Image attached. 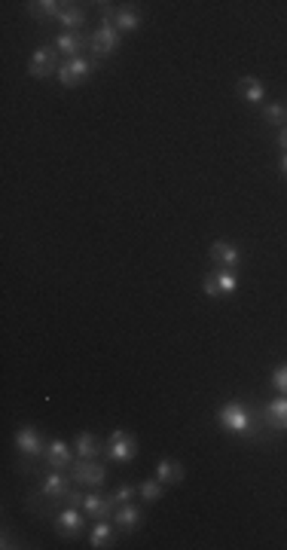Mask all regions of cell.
I'll return each instance as SVG.
<instances>
[{"label":"cell","mask_w":287,"mask_h":550,"mask_svg":"<svg viewBox=\"0 0 287 550\" xmlns=\"http://www.w3.org/2000/svg\"><path fill=\"white\" fill-rule=\"evenodd\" d=\"M217 422L227 428V431H232V434H254V416H251V410L244 404H239V401H229V404H223L220 406V416H217Z\"/></svg>","instance_id":"1"},{"label":"cell","mask_w":287,"mask_h":550,"mask_svg":"<svg viewBox=\"0 0 287 550\" xmlns=\"http://www.w3.org/2000/svg\"><path fill=\"white\" fill-rule=\"evenodd\" d=\"M95 68H98V65H95L92 58H86V55L67 58L65 65L58 68V83H61V86H67V89H74V86L83 83L89 74H95Z\"/></svg>","instance_id":"2"},{"label":"cell","mask_w":287,"mask_h":550,"mask_svg":"<svg viewBox=\"0 0 287 550\" xmlns=\"http://www.w3.org/2000/svg\"><path fill=\"white\" fill-rule=\"evenodd\" d=\"M61 53L55 46H40L34 55H31L28 61V74L31 77H37V80H46V77H53L58 74V68H61Z\"/></svg>","instance_id":"3"},{"label":"cell","mask_w":287,"mask_h":550,"mask_svg":"<svg viewBox=\"0 0 287 550\" xmlns=\"http://www.w3.org/2000/svg\"><path fill=\"white\" fill-rule=\"evenodd\" d=\"M67 477L74 483H86V486H101L104 483V477H107V468L95 462V458H80V462H74L67 468Z\"/></svg>","instance_id":"4"},{"label":"cell","mask_w":287,"mask_h":550,"mask_svg":"<svg viewBox=\"0 0 287 550\" xmlns=\"http://www.w3.org/2000/svg\"><path fill=\"white\" fill-rule=\"evenodd\" d=\"M46 446L49 443L43 441V434H40L34 425H25L16 431V450L25 458H46Z\"/></svg>","instance_id":"5"},{"label":"cell","mask_w":287,"mask_h":550,"mask_svg":"<svg viewBox=\"0 0 287 550\" xmlns=\"http://www.w3.org/2000/svg\"><path fill=\"white\" fill-rule=\"evenodd\" d=\"M107 455L114 458V462H131V458L138 455V441H135V434L117 428V431L107 437Z\"/></svg>","instance_id":"6"},{"label":"cell","mask_w":287,"mask_h":550,"mask_svg":"<svg viewBox=\"0 0 287 550\" xmlns=\"http://www.w3.org/2000/svg\"><path fill=\"white\" fill-rule=\"evenodd\" d=\"M117 46H119V31H117V25H114V18H104L98 31H92L89 49H92L95 55H110Z\"/></svg>","instance_id":"7"},{"label":"cell","mask_w":287,"mask_h":550,"mask_svg":"<svg viewBox=\"0 0 287 550\" xmlns=\"http://www.w3.org/2000/svg\"><path fill=\"white\" fill-rule=\"evenodd\" d=\"M208 254H211V260L217 263L220 269H239L242 266V251H239V244H232V242L217 239L208 248Z\"/></svg>","instance_id":"8"},{"label":"cell","mask_w":287,"mask_h":550,"mask_svg":"<svg viewBox=\"0 0 287 550\" xmlns=\"http://www.w3.org/2000/svg\"><path fill=\"white\" fill-rule=\"evenodd\" d=\"M114 507H117L114 498L101 495V492H86V498H83V511L95 519H110L114 517Z\"/></svg>","instance_id":"9"},{"label":"cell","mask_w":287,"mask_h":550,"mask_svg":"<svg viewBox=\"0 0 287 550\" xmlns=\"http://www.w3.org/2000/svg\"><path fill=\"white\" fill-rule=\"evenodd\" d=\"M46 465L53 471H65V468L74 465V450L65 443V441H49L46 446Z\"/></svg>","instance_id":"10"},{"label":"cell","mask_w":287,"mask_h":550,"mask_svg":"<svg viewBox=\"0 0 287 550\" xmlns=\"http://www.w3.org/2000/svg\"><path fill=\"white\" fill-rule=\"evenodd\" d=\"M83 523H86V519H83V514H80V511H77L74 505H67L65 511L58 514V519H55L58 532L65 535V538H77L80 532H83Z\"/></svg>","instance_id":"11"},{"label":"cell","mask_w":287,"mask_h":550,"mask_svg":"<svg viewBox=\"0 0 287 550\" xmlns=\"http://www.w3.org/2000/svg\"><path fill=\"white\" fill-rule=\"evenodd\" d=\"M114 523H117V529H126V532H131V529L144 526V511H141L138 505L126 502V505H119V507H117V514H114Z\"/></svg>","instance_id":"12"},{"label":"cell","mask_w":287,"mask_h":550,"mask_svg":"<svg viewBox=\"0 0 287 550\" xmlns=\"http://www.w3.org/2000/svg\"><path fill=\"white\" fill-rule=\"evenodd\" d=\"M263 416H266V425H269V428L284 431V428H287V394H281V397H275V401L266 404Z\"/></svg>","instance_id":"13"},{"label":"cell","mask_w":287,"mask_h":550,"mask_svg":"<svg viewBox=\"0 0 287 550\" xmlns=\"http://www.w3.org/2000/svg\"><path fill=\"white\" fill-rule=\"evenodd\" d=\"M74 450H77L80 458H98L101 453H107V446L101 443L92 431H80V434H77V441H74Z\"/></svg>","instance_id":"14"},{"label":"cell","mask_w":287,"mask_h":550,"mask_svg":"<svg viewBox=\"0 0 287 550\" xmlns=\"http://www.w3.org/2000/svg\"><path fill=\"white\" fill-rule=\"evenodd\" d=\"M67 492H70V486H67V477L61 471H53L49 477H43V483H40V495H46V498H65Z\"/></svg>","instance_id":"15"},{"label":"cell","mask_w":287,"mask_h":550,"mask_svg":"<svg viewBox=\"0 0 287 550\" xmlns=\"http://www.w3.org/2000/svg\"><path fill=\"white\" fill-rule=\"evenodd\" d=\"M86 46H89V37H83V34H61L55 40V49L61 55H67V58H77Z\"/></svg>","instance_id":"16"},{"label":"cell","mask_w":287,"mask_h":550,"mask_svg":"<svg viewBox=\"0 0 287 550\" xmlns=\"http://www.w3.org/2000/svg\"><path fill=\"white\" fill-rule=\"evenodd\" d=\"M156 480L159 483H180L183 480V465L180 462H174V458H159V465H156Z\"/></svg>","instance_id":"17"},{"label":"cell","mask_w":287,"mask_h":550,"mask_svg":"<svg viewBox=\"0 0 287 550\" xmlns=\"http://www.w3.org/2000/svg\"><path fill=\"white\" fill-rule=\"evenodd\" d=\"M114 529H117V523L114 519H98L95 526H92V535H89V544L95 547V550H101V547H107L110 544V538H114Z\"/></svg>","instance_id":"18"},{"label":"cell","mask_w":287,"mask_h":550,"mask_svg":"<svg viewBox=\"0 0 287 550\" xmlns=\"http://www.w3.org/2000/svg\"><path fill=\"white\" fill-rule=\"evenodd\" d=\"M239 86H242V95H244L248 104H260V101L266 98V86H263V80H257V77H242Z\"/></svg>","instance_id":"19"},{"label":"cell","mask_w":287,"mask_h":550,"mask_svg":"<svg viewBox=\"0 0 287 550\" xmlns=\"http://www.w3.org/2000/svg\"><path fill=\"white\" fill-rule=\"evenodd\" d=\"M58 22L65 25V31H67V34H77V31L83 28V22H86V13H83V9H80V6H74V4H70V6H65V9H61Z\"/></svg>","instance_id":"20"},{"label":"cell","mask_w":287,"mask_h":550,"mask_svg":"<svg viewBox=\"0 0 287 550\" xmlns=\"http://www.w3.org/2000/svg\"><path fill=\"white\" fill-rule=\"evenodd\" d=\"M65 4H55V0H31L28 4V13L37 16V18H58Z\"/></svg>","instance_id":"21"},{"label":"cell","mask_w":287,"mask_h":550,"mask_svg":"<svg viewBox=\"0 0 287 550\" xmlns=\"http://www.w3.org/2000/svg\"><path fill=\"white\" fill-rule=\"evenodd\" d=\"M114 25H117V31H138L141 28V13H135L131 6H119L117 16H114Z\"/></svg>","instance_id":"22"},{"label":"cell","mask_w":287,"mask_h":550,"mask_svg":"<svg viewBox=\"0 0 287 550\" xmlns=\"http://www.w3.org/2000/svg\"><path fill=\"white\" fill-rule=\"evenodd\" d=\"M263 119L284 129L287 126V101H269V104H263Z\"/></svg>","instance_id":"23"},{"label":"cell","mask_w":287,"mask_h":550,"mask_svg":"<svg viewBox=\"0 0 287 550\" xmlns=\"http://www.w3.org/2000/svg\"><path fill=\"white\" fill-rule=\"evenodd\" d=\"M214 275H217V288H220V297H229V293H235V291H239V275H235V269H217Z\"/></svg>","instance_id":"24"},{"label":"cell","mask_w":287,"mask_h":550,"mask_svg":"<svg viewBox=\"0 0 287 550\" xmlns=\"http://www.w3.org/2000/svg\"><path fill=\"white\" fill-rule=\"evenodd\" d=\"M138 495L144 498V502H159V498L166 495V483H159V480H141L138 483Z\"/></svg>","instance_id":"25"},{"label":"cell","mask_w":287,"mask_h":550,"mask_svg":"<svg viewBox=\"0 0 287 550\" xmlns=\"http://www.w3.org/2000/svg\"><path fill=\"white\" fill-rule=\"evenodd\" d=\"M138 492V486H131V483H119L114 492H110V498H114V505H126V502H131V495Z\"/></svg>","instance_id":"26"},{"label":"cell","mask_w":287,"mask_h":550,"mask_svg":"<svg viewBox=\"0 0 287 550\" xmlns=\"http://www.w3.org/2000/svg\"><path fill=\"white\" fill-rule=\"evenodd\" d=\"M272 385H275V389H278L281 394H287V364H281L278 370L272 373Z\"/></svg>","instance_id":"27"},{"label":"cell","mask_w":287,"mask_h":550,"mask_svg":"<svg viewBox=\"0 0 287 550\" xmlns=\"http://www.w3.org/2000/svg\"><path fill=\"white\" fill-rule=\"evenodd\" d=\"M202 291L208 293V297H220V288H217V275H205V281H202Z\"/></svg>","instance_id":"28"},{"label":"cell","mask_w":287,"mask_h":550,"mask_svg":"<svg viewBox=\"0 0 287 550\" xmlns=\"http://www.w3.org/2000/svg\"><path fill=\"white\" fill-rule=\"evenodd\" d=\"M65 498H67V505H74V507H83V498H86V492H77V489H70V492H67Z\"/></svg>","instance_id":"29"},{"label":"cell","mask_w":287,"mask_h":550,"mask_svg":"<svg viewBox=\"0 0 287 550\" xmlns=\"http://www.w3.org/2000/svg\"><path fill=\"white\" fill-rule=\"evenodd\" d=\"M278 144H281V150L287 153V126H284V129L278 131Z\"/></svg>","instance_id":"30"},{"label":"cell","mask_w":287,"mask_h":550,"mask_svg":"<svg viewBox=\"0 0 287 550\" xmlns=\"http://www.w3.org/2000/svg\"><path fill=\"white\" fill-rule=\"evenodd\" d=\"M281 175L287 178V153H284V156H281Z\"/></svg>","instance_id":"31"}]
</instances>
